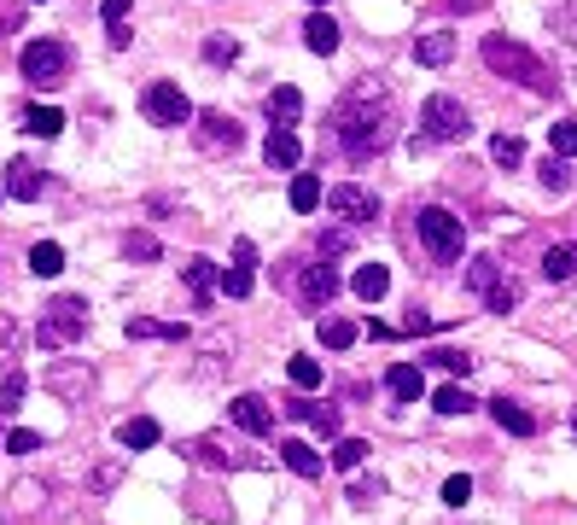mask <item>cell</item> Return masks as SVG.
I'll use <instances>...</instances> for the list:
<instances>
[{
	"mask_svg": "<svg viewBox=\"0 0 577 525\" xmlns=\"http://www.w3.org/2000/svg\"><path fill=\"white\" fill-rule=\"evenodd\" d=\"M327 135H333V146L350 164L379 158L397 140V94H391V82L385 76H356L344 88V100L333 105V117H327Z\"/></svg>",
	"mask_w": 577,
	"mask_h": 525,
	"instance_id": "6da1fadb",
	"label": "cell"
},
{
	"mask_svg": "<svg viewBox=\"0 0 577 525\" xmlns=\"http://www.w3.org/2000/svg\"><path fill=\"white\" fill-rule=\"evenodd\" d=\"M484 65L496 70V76H508V82H519V88H531V94H554L560 88V76L525 47V41H508V35H484Z\"/></svg>",
	"mask_w": 577,
	"mask_h": 525,
	"instance_id": "7a4b0ae2",
	"label": "cell"
},
{
	"mask_svg": "<svg viewBox=\"0 0 577 525\" xmlns=\"http://www.w3.org/2000/svg\"><path fill=\"white\" fill-rule=\"evenodd\" d=\"M82 333H88V298H70V292L53 298V304L41 310V321H35V345L47 350V356H53V350H70Z\"/></svg>",
	"mask_w": 577,
	"mask_h": 525,
	"instance_id": "3957f363",
	"label": "cell"
},
{
	"mask_svg": "<svg viewBox=\"0 0 577 525\" xmlns=\"http://www.w3.org/2000/svg\"><path fill=\"white\" fill-rule=\"evenodd\" d=\"M414 234H420V245L432 251V263H455L461 257V245H467V228H461V216L443 205H426L420 216H414Z\"/></svg>",
	"mask_w": 577,
	"mask_h": 525,
	"instance_id": "277c9868",
	"label": "cell"
},
{
	"mask_svg": "<svg viewBox=\"0 0 577 525\" xmlns=\"http://www.w3.org/2000/svg\"><path fill=\"white\" fill-rule=\"evenodd\" d=\"M420 135L438 140V146H455V140L473 135V117H467V105L455 100V94H432V100L420 105Z\"/></svg>",
	"mask_w": 577,
	"mask_h": 525,
	"instance_id": "5b68a950",
	"label": "cell"
},
{
	"mask_svg": "<svg viewBox=\"0 0 577 525\" xmlns=\"http://www.w3.org/2000/svg\"><path fill=\"white\" fill-rule=\"evenodd\" d=\"M18 70H24V82H30V88H65L70 53L59 47V41H24V53H18Z\"/></svg>",
	"mask_w": 577,
	"mask_h": 525,
	"instance_id": "8992f818",
	"label": "cell"
},
{
	"mask_svg": "<svg viewBox=\"0 0 577 525\" xmlns=\"http://www.w3.org/2000/svg\"><path fill=\"white\" fill-rule=\"evenodd\" d=\"M140 105H146V117H152L158 129H181V123H193V117H199L193 100H187L175 82H152V88L140 94Z\"/></svg>",
	"mask_w": 577,
	"mask_h": 525,
	"instance_id": "52a82bcc",
	"label": "cell"
},
{
	"mask_svg": "<svg viewBox=\"0 0 577 525\" xmlns=\"http://www.w3.org/2000/svg\"><path fill=\"white\" fill-rule=\"evenodd\" d=\"M327 210L339 216L344 228H374V222H379V193L356 187V181H344V187L327 193Z\"/></svg>",
	"mask_w": 577,
	"mask_h": 525,
	"instance_id": "ba28073f",
	"label": "cell"
},
{
	"mask_svg": "<svg viewBox=\"0 0 577 525\" xmlns=\"http://www.w3.org/2000/svg\"><path fill=\"white\" fill-rule=\"evenodd\" d=\"M339 292V269L333 263H298V304L304 310H327Z\"/></svg>",
	"mask_w": 577,
	"mask_h": 525,
	"instance_id": "9c48e42d",
	"label": "cell"
},
{
	"mask_svg": "<svg viewBox=\"0 0 577 525\" xmlns=\"http://www.w3.org/2000/svg\"><path fill=\"white\" fill-rule=\"evenodd\" d=\"M193 135H199L204 152H239L245 129H239L228 111H199V117H193Z\"/></svg>",
	"mask_w": 577,
	"mask_h": 525,
	"instance_id": "30bf717a",
	"label": "cell"
},
{
	"mask_svg": "<svg viewBox=\"0 0 577 525\" xmlns=\"http://www.w3.org/2000/svg\"><path fill=\"white\" fill-rule=\"evenodd\" d=\"M228 415H234V426H239V432H251V438H263V432L274 426L269 403H263L257 391H245V397H234V403H228Z\"/></svg>",
	"mask_w": 577,
	"mask_h": 525,
	"instance_id": "8fae6325",
	"label": "cell"
},
{
	"mask_svg": "<svg viewBox=\"0 0 577 525\" xmlns=\"http://www.w3.org/2000/svg\"><path fill=\"white\" fill-rule=\"evenodd\" d=\"M41 187H47V175L35 170L30 158H12V164H6V199H24V205H30V199H41Z\"/></svg>",
	"mask_w": 577,
	"mask_h": 525,
	"instance_id": "7c38bea8",
	"label": "cell"
},
{
	"mask_svg": "<svg viewBox=\"0 0 577 525\" xmlns=\"http://www.w3.org/2000/svg\"><path fill=\"white\" fill-rule=\"evenodd\" d=\"M490 420H496L502 432H513V438H531V432H537V415H531L525 403H513V397H490Z\"/></svg>",
	"mask_w": 577,
	"mask_h": 525,
	"instance_id": "4fadbf2b",
	"label": "cell"
},
{
	"mask_svg": "<svg viewBox=\"0 0 577 525\" xmlns=\"http://www.w3.org/2000/svg\"><path fill=\"white\" fill-rule=\"evenodd\" d=\"M263 158H269V170H298V164H304V146H298V135H292V129H269V140H263Z\"/></svg>",
	"mask_w": 577,
	"mask_h": 525,
	"instance_id": "5bb4252c",
	"label": "cell"
},
{
	"mask_svg": "<svg viewBox=\"0 0 577 525\" xmlns=\"http://www.w3.org/2000/svg\"><path fill=\"white\" fill-rule=\"evenodd\" d=\"M385 391H391L397 403H420V397H426V374H420L414 362H397V368L385 374Z\"/></svg>",
	"mask_w": 577,
	"mask_h": 525,
	"instance_id": "9a60e30c",
	"label": "cell"
},
{
	"mask_svg": "<svg viewBox=\"0 0 577 525\" xmlns=\"http://www.w3.org/2000/svg\"><path fill=\"white\" fill-rule=\"evenodd\" d=\"M269 117H274V129H292V123L304 117V94H298L292 82H280V88H269Z\"/></svg>",
	"mask_w": 577,
	"mask_h": 525,
	"instance_id": "2e32d148",
	"label": "cell"
},
{
	"mask_svg": "<svg viewBox=\"0 0 577 525\" xmlns=\"http://www.w3.org/2000/svg\"><path fill=\"white\" fill-rule=\"evenodd\" d=\"M414 59H420V65H449V59H455V30H426L420 35V41H414Z\"/></svg>",
	"mask_w": 577,
	"mask_h": 525,
	"instance_id": "e0dca14e",
	"label": "cell"
},
{
	"mask_svg": "<svg viewBox=\"0 0 577 525\" xmlns=\"http://www.w3.org/2000/svg\"><path fill=\"white\" fill-rule=\"evenodd\" d=\"M280 461H286L298 479H321V450L304 444V438H286V444H280Z\"/></svg>",
	"mask_w": 577,
	"mask_h": 525,
	"instance_id": "ac0fdd59",
	"label": "cell"
},
{
	"mask_svg": "<svg viewBox=\"0 0 577 525\" xmlns=\"http://www.w3.org/2000/svg\"><path fill=\"white\" fill-rule=\"evenodd\" d=\"M350 292H356L362 304H379V298L391 292V275H385V263H362V269L350 275Z\"/></svg>",
	"mask_w": 577,
	"mask_h": 525,
	"instance_id": "d6986e66",
	"label": "cell"
},
{
	"mask_svg": "<svg viewBox=\"0 0 577 525\" xmlns=\"http://www.w3.org/2000/svg\"><path fill=\"white\" fill-rule=\"evenodd\" d=\"M304 47L309 53H321V59H333V53H339V24H333L327 12H315V18L304 24Z\"/></svg>",
	"mask_w": 577,
	"mask_h": 525,
	"instance_id": "ffe728a7",
	"label": "cell"
},
{
	"mask_svg": "<svg viewBox=\"0 0 577 525\" xmlns=\"http://www.w3.org/2000/svg\"><path fill=\"white\" fill-rule=\"evenodd\" d=\"M18 123H24V135L53 140L59 129H65V111H59V105H24V117H18Z\"/></svg>",
	"mask_w": 577,
	"mask_h": 525,
	"instance_id": "44dd1931",
	"label": "cell"
},
{
	"mask_svg": "<svg viewBox=\"0 0 577 525\" xmlns=\"http://www.w3.org/2000/svg\"><path fill=\"white\" fill-rule=\"evenodd\" d=\"M181 275H187V292H193V298H199V304H210V292H216V286H222V269H216V263H210V257H193V263H187V269H181Z\"/></svg>",
	"mask_w": 577,
	"mask_h": 525,
	"instance_id": "7402d4cb",
	"label": "cell"
},
{
	"mask_svg": "<svg viewBox=\"0 0 577 525\" xmlns=\"http://www.w3.org/2000/svg\"><path fill=\"white\" fill-rule=\"evenodd\" d=\"M543 280H577V240H560L543 251Z\"/></svg>",
	"mask_w": 577,
	"mask_h": 525,
	"instance_id": "603a6c76",
	"label": "cell"
},
{
	"mask_svg": "<svg viewBox=\"0 0 577 525\" xmlns=\"http://www.w3.org/2000/svg\"><path fill=\"white\" fill-rule=\"evenodd\" d=\"M158 438H164V432H158V420L152 415H135V420L117 426V444H123V450H152Z\"/></svg>",
	"mask_w": 577,
	"mask_h": 525,
	"instance_id": "cb8c5ba5",
	"label": "cell"
},
{
	"mask_svg": "<svg viewBox=\"0 0 577 525\" xmlns=\"http://www.w3.org/2000/svg\"><path fill=\"white\" fill-rule=\"evenodd\" d=\"M129 339H170V345H187V327H181V321H152V315H135V321H129Z\"/></svg>",
	"mask_w": 577,
	"mask_h": 525,
	"instance_id": "d4e9b609",
	"label": "cell"
},
{
	"mask_svg": "<svg viewBox=\"0 0 577 525\" xmlns=\"http://www.w3.org/2000/svg\"><path fill=\"white\" fill-rule=\"evenodd\" d=\"M286 199H292V210H321V175H309V170H298L292 175V187H286Z\"/></svg>",
	"mask_w": 577,
	"mask_h": 525,
	"instance_id": "484cf974",
	"label": "cell"
},
{
	"mask_svg": "<svg viewBox=\"0 0 577 525\" xmlns=\"http://www.w3.org/2000/svg\"><path fill=\"white\" fill-rule=\"evenodd\" d=\"M59 269H65V251H59L53 240H35L30 245V275L35 280H53Z\"/></svg>",
	"mask_w": 577,
	"mask_h": 525,
	"instance_id": "4316f807",
	"label": "cell"
},
{
	"mask_svg": "<svg viewBox=\"0 0 577 525\" xmlns=\"http://www.w3.org/2000/svg\"><path fill=\"white\" fill-rule=\"evenodd\" d=\"M467 286H473L478 298H490V292L502 286V263H496V257H473V263H467Z\"/></svg>",
	"mask_w": 577,
	"mask_h": 525,
	"instance_id": "83f0119b",
	"label": "cell"
},
{
	"mask_svg": "<svg viewBox=\"0 0 577 525\" xmlns=\"http://www.w3.org/2000/svg\"><path fill=\"white\" fill-rule=\"evenodd\" d=\"M432 409H438V415H467V409H478V397L467 385H438V391H432Z\"/></svg>",
	"mask_w": 577,
	"mask_h": 525,
	"instance_id": "f1b7e54d",
	"label": "cell"
},
{
	"mask_svg": "<svg viewBox=\"0 0 577 525\" xmlns=\"http://www.w3.org/2000/svg\"><path fill=\"white\" fill-rule=\"evenodd\" d=\"M356 339H362L356 321H344V315H327V321H321V345H327V350H350Z\"/></svg>",
	"mask_w": 577,
	"mask_h": 525,
	"instance_id": "f546056e",
	"label": "cell"
},
{
	"mask_svg": "<svg viewBox=\"0 0 577 525\" xmlns=\"http://www.w3.org/2000/svg\"><path fill=\"white\" fill-rule=\"evenodd\" d=\"M18 350H24V327L12 315H0V368H18Z\"/></svg>",
	"mask_w": 577,
	"mask_h": 525,
	"instance_id": "4dcf8cb0",
	"label": "cell"
},
{
	"mask_svg": "<svg viewBox=\"0 0 577 525\" xmlns=\"http://www.w3.org/2000/svg\"><path fill=\"white\" fill-rule=\"evenodd\" d=\"M251 286H257V269H251V263H228V269H222V292H228V298H251Z\"/></svg>",
	"mask_w": 577,
	"mask_h": 525,
	"instance_id": "1f68e13d",
	"label": "cell"
},
{
	"mask_svg": "<svg viewBox=\"0 0 577 525\" xmlns=\"http://www.w3.org/2000/svg\"><path fill=\"white\" fill-rule=\"evenodd\" d=\"M362 461H368V438H339V444H333V467H339V473H356Z\"/></svg>",
	"mask_w": 577,
	"mask_h": 525,
	"instance_id": "d6a6232c",
	"label": "cell"
},
{
	"mask_svg": "<svg viewBox=\"0 0 577 525\" xmlns=\"http://www.w3.org/2000/svg\"><path fill=\"white\" fill-rule=\"evenodd\" d=\"M554 30H560V41H566V53H572V65H577V0L554 6Z\"/></svg>",
	"mask_w": 577,
	"mask_h": 525,
	"instance_id": "836d02e7",
	"label": "cell"
},
{
	"mask_svg": "<svg viewBox=\"0 0 577 525\" xmlns=\"http://www.w3.org/2000/svg\"><path fill=\"white\" fill-rule=\"evenodd\" d=\"M490 158H496L502 170H519V164H525V140H519V135H496V140H490Z\"/></svg>",
	"mask_w": 577,
	"mask_h": 525,
	"instance_id": "e575fe53",
	"label": "cell"
},
{
	"mask_svg": "<svg viewBox=\"0 0 577 525\" xmlns=\"http://www.w3.org/2000/svg\"><path fill=\"white\" fill-rule=\"evenodd\" d=\"M484 304H490L496 315H508V310H519V304H525V286H519L513 275H502V286H496V292H490Z\"/></svg>",
	"mask_w": 577,
	"mask_h": 525,
	"instance_id": "d590c367",
	"label": "cell"
},
{
	"mask_svg": "<svg viewBox=\"0 0 577 525\" xmlns=\"http://www.w3.org/2000/svg\"><path fill=\"white\" fill-rule=\"evenodd\" d=\"M286 380L298 385V391H315V385H321V362H315V356H292V362H286Z\"/></svg>",
	"mask_w": 577,
	"mask_h": 525,
	"instance_id": "8d00e7d4",
	"label": "cell"
},
{
	"mask_svg": "<svg viewBox=\"0 0 577 525\" xmlns=\"http://www.w3.org/2000/svg\"><path fill=\"white\" fill-rule=\"evenodd\" d=\"M24 391H30V380H24L18 368H6V380H0V415H12V409L24 403Z\"/></svg>",
	"mask_w": 577,
	"mask_h": 525,
	"instance_id": "74e56055",
	"label": "cell"
},
{
	"mask_svg": "<svg viewBox=\"0 0 577 525\" xmlns=\"http://www.w3.org/2000/svg\"><path fill=\"white\" fill-rule=\"evenodd\" d=\"M47 385L65 397V403H76V397H88V385H94V374H47Z\"/></svg>",
	"mask_w": 577,
	"mask_h": 525,
	"instance_id": "f35d334b",
	"label": "cell"
},
{
	"mask_svg": "<svg viewBox=\"0 0 577 525\" xmlns=\"http://www.w3.org/2000/svg\"><path fill=\"white\" fill-rule=\"evenodd\" d=\"M537 181H543L548 193H566V187H572V170H566V158H554V152H548V164L537 170Z\"/></svg>",
	"mask_w": 577,
	"mask_h": 525,
	"instance_id": "ab89813d",
	"label": "cell"
},
{
	"mask_svg": "<svg viewBox=\"0 0 577 525\" xmlns=\"http://www.w3.org/2000/svg\"><path fill=\"white\" fill-rule=\"evenodd\" d=\"M548 152L554 158H577V123H554L548 129Z\"/></svg>",
	"mask_w": 577,
	"mask_h": 525,
	"instance_id": "60d3db41",
	"label": "cell"
},
{
	"mask_svg": "<svg viewBox=\"0 0 577 525\" xmlns=\"http://www.w3.org/2000/svg\"><path fill=\"white\" fill-rule=\"evenodd\" d=\"M204 59H210V65H234L239 41H234V35H210V41H204Z\"/></svg>",
	"mask_w": 577,
	"mask_h": 525,
	"instance_id": "b9f144b4",
	"label": "cell"
},
{
	"mask_svg": "<svg viewBox=\"0 0 577 525\" xmlns=\"http://www.w3.org/2000/svg\"><path fill=\"white\" fill-rule=\"evenodd\" d=\"M123 257H129V263H158V240H152V234H129V240H123Z\"/></svg>",
	"mask_w": 577,
	"mask_h": 525,
	"instance_id": "7bdbcfd3",
	"label": "cell"
},
{
	"mask_svg": "<svg viewBox=\"0 0 577 525\" xmlns=\"http://www.w3.org/2000/svg\"><path fill=\"white\" fill-rule=\"evenodd\" d=\"M35 450H41V432H30V426L6 432V455H35Z\"/></svg>",
	"mask_w": 577,
	"mask_h": 525,
	"instance_id": "ee69618b",
	"label": "cell"
},
{
	"mask_svg": "<svg viewBox=\"0 0 577 525\" xmlns=\"http://www.w3.org/2000/svg\"><path fill=\"white\" fill-rule=\"evenodd\" d=\"M443 502H449V508H467V502H473V479H467V473L443 479Z\"/></svg>",
	"mask_w": 577,
	"mask_h": 525,
	"instance_id": "f6af8a7d",
	"label": "cell"
},
{
	"mask_svg": "<svg viewBox=\"0 0 577 525\" xmlns=\"http://www.w3.org/2000/svg\"><path fill=\"white\" fill-rule=\"evenodd\" d=\"M432 362H438L443 374H467V368H473V356H467V350H432Z\"/></svg>",
	"mask_w": 577,
	"mask_h": 525,
	"instance_id": "bcb514c9",
	"label": "cell"
},
{
	"mask_svg": "<svg viewBox=\"0 0 577 525\" xmlns=\"http://www.w3.org/2000/svg\"><path fill=\"white\" fill-rule=\"evenodd\" d=\"M374 496H385V485H379V479H356V485H350V502H356V508H368Z\"/></svg>",
	"mask_w": 577,
	"mask_h": 525,
	"instance_id": "7dc6e473",
	"label": "cell"
},
{
	"mask_svg": "<svg viewBox=\"0 0 577 525\" xmlns=\"http://www.w3.org/2000/svg\"><path fill=\"white\" fill-rule=\"evenodd\" d=\"M24 24V12H18V0H0V41Z\"/></svg>",
	"mask_w": 577,
	"mask_h": 525,
	"instance_id": "c3c4849f",
	"label": "cell"
},
{
	"mask_svg": "<svg viewBox=\"0 0 577 525\" xmlns=\"http://www.w3.org/2000/svg\"><path fill=\"white\" fill-rule=\"evenodd\" d=\"M129 12H135V0H100V18H105V24H123Z\"/></svg>",
	"mask_w": 577,
	"mask_h": 525,
	"instance_id": "681fc988",
	"label": "cell"
},
{
	"mask_svg": "<svg viewBox=\"0 0 577 525\" xmlns=\"http://www.w3.org/2000/svg\"><path fill=\"white\" fill-rule=\"evenodd\" d=\"M321 438H339V409H315V420H309Z\"/></svg>",
	"mask_w": 577,
	"mask_h": 525,
	"instance_id": "f907efd6",
	"label": "cell"
},
{
	"mask_svg": "<svg viewBox=\"0 0 577 525\" xmlns=\"http://www.w3.org/2000/svg\"><path fill=\"white\" fill-rule=\"evenodd\" d=\"M117 479H123V467H117V461H105V467H94V479H88V485H94V490H111Z\"/></svg>",
	"mask_w": 577,
	"mask_h": 525,
	"instance_id": "816d5d0a",
	"label": "cell"
},
{
	"mask_svg": "<svg viewBox=\"0 0 577 525\" xmlns=\"http://www.w3.org/2000/svg\"><path fill=\"white\" fill-rule=\"evenodd\" d=\"M344 245H350V234H344V228H333V234H321V257H339Z\"/></svg>",
	"mask_w": 577,
	"mask_h": 525,
	"instance_id": "f5cc1de1",
	"label": "cell"
},
{
	"mask_svg": "<svg viewBox=\"0 0 577 525\" xmlns=\"http://www.w3.org/2000/svg\"><path fill=\"white\" fill-rule=\"evenodd\" d=\"M286 415H292V420H315V403H304V397H292V403H286Z\"/></svg>",
	"mask_w": 577,
	"mask_h": 525,
	"instance_id": "db71d44e",
	"label": "cell"
},
{
	"mask_svg": "<svg viewBox=\"0 0 577 525\" xmlns=\"http://www.w3.org/2000/svg\"><path fill=\"white\" fill-rule=\"evenodd\" d=\"M403 327H408V333H432L438 321H432V315H414V310H408V321H403Z\"/></svg>",
	"mask_w": 577,
	"mask_h": 525,
	"instance_id": "11a10c76",
	"label": "cell"
},
{
	"mask_svg": "<svg viewBox=\"0 0 577 525\" xmlns=\"http://www.w3.org/2000/svg\"><path fill=\"white\" fill-rule=\"evenodd\" d=\"M234 263H251V269H257V245L239 240V245H234Z\"/></svg>",
	"mask_w": 577,
	"mask_h": 525,
	"instance_id": "9f6ffc18",
	"label": "cell"
},
{
	"mask_svg": "<svg viewBox=\"0 0 577 525\" xmlns=\"http://www.w3.org/2000/svg\"><path fill=\"white\" fill-rule=\"evenodd\" d=\"M443 6H461V12H473V6H484V0H443Z\"/></svg>",
	"mask_w": 577,
	"mask_h": 525,
	"instance_id": "6f0895ef",
	"label": "cell"
},
{
	"mask_svg": "<svg viewBox=\"0 0 577 525\" xmlns=\"http://www.w3.org/2000/svg\"><path fill=\"white\" fill-rule=\"evenodd\" d=\"M572 438H577V409H572Z\"/></svg>",
	"mask_w": 577,
	"mask_h": 525,
	"instance_id": "680465c9",
	"label": "cell"
},
{
	"mask_svg": "<svg viewBox=\"0 0 577 525\" xmlns=\"http://www.w3.org/2000/svg\"><path fill=\"white\" fill-rule=\"evenodd\" d=\"M0 450H6V438H0Z\"/></svg>",
	"mask_w": 577,
	"mask_h": 525,
	"instance_id": "91938a15",
	"label": "cell"
},
{
	"mask_svg": "<svg viewBox=\"0 0 577 525\" xmlns=\"http://www.w3.org/2000/svg\"><path fill=\"white\" fill-rule=\"evenodd\" d=\"M315 6H327V0H315Z\"/></svg>",
	"mask_w": 577,
	"mask_h": 525,
	"instance_id": "94428289",
	"label": "cell"
},
{
	"mask_svg": "<svg viewBox=\"0 0 577 525\" xmlns=\"http://www.w3.org/2000/svg\"><path fill=\"white\" fill-rule=\"evenodd\" d=\"M0 199H6V193H0Z\"/></svg>",
	"mask_w": 577,
	"mask_h": 525,
	"instance_id": "6125c7cd",
	"label": "cell"
}]
</instances>
